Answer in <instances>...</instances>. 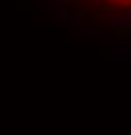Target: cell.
Listing matches in <instances>:
<instances>
[{
    "label": "cell",
    "mask_w": 131,
    "mask_h": 135,
    "mask_svg": "<svg viewBox=\"0 0 131 135\" xmlns=\"http://www.w3.org/2000/svg\"><path fill=\"white\" fill-rule=\"evenodd\" d=\"M54 17L90 33L131 35V0H40Z\"/></svg>",
    "instance_id": "obj_1"
}]
</instances>
